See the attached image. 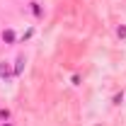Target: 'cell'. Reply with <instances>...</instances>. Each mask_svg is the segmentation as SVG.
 Segmentation results:
<instances>
[{"mask_svg": "<svg viewBox=\"0 0 126 126\" xmlns=\"http://www.w3.org/2000/svg\"><path fill=\"white\" fill-rule=\"evenodd\" d=\"M116 34H119L121 39H126V27H119V29H116Z\"/></svg>", "mask_w": 126, "mask_h": 126, "instance_id": "cell-2", "label": "cell"}, {"mask_svg": "<svg viewBox=\"0 0 126 126\" xmlns=\"http://www.w3.org/2000/svg\"><path fill=\"white\" fill-rule=\"evenodd\" d=\"M2 39H5V41H12V39H15V34H12V32L7 29V32H5V34H2Z\"/></svg>", "mask_w": 126, "mask_h": 126, "instance_id": "cell-1", "label": "cell"}]
</instances>
